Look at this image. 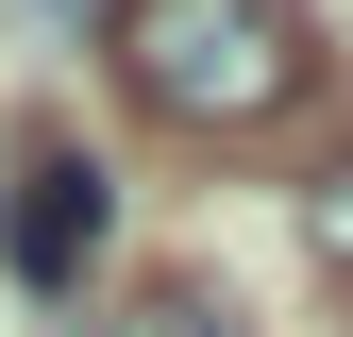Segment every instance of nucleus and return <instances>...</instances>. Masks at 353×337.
<instances>
[{
  "instance_id": "f257e3e1",
  "label": "nucleus",
  "mask_w": 353,
  "mask_h": 337,
  "mask_svg": "<svg viewBox=\"0 0 353 337\" xmlns=\"http://www.w3.org/2000/svg\"><path fill=\"white\" fill-rule=\"evenodd\" d=\"M101 51H118L152 135H202V152H252L320 102V17L303 0H101Z\"/></svg>"
},
{
  "instance_id": "7ed1b4c3",
  "label": "nucleus",
  "mask_w": 353,
  "mask_h": 337,
  "mask_svg": "<svg viewBox=\"0 0 353 337\" xmlns=\"http://www.w3.org/2000/svg\"><path fill=\"white\" fill-rule=\"evenodd\" d=\"M101 337H252V320H236V304H219V287H185V270H152V287H135V304H118V320H101Z\"/></svg>"
},
{
  "instance_id": "20e7f679",
  "label": "nucleus",
  "mask_w": 353,
  "mask_h": 337,
  "mask_svg": "<svg viewBox=\"0 0 353 337\" xmlns=\"http://www.w3.org/2000/svg\"><path fill=\"white\" fill-rule=\"evenodd\" d=\"M303 253H320V270L353 287V168H336V186H303Z\"/></svg>"
},
{
  "instance_id": "f03ea898",
  "label": "nucleus",
  "mask_w": 353,
  "mask_h": 337,
  "mask_svg": "<svg viewBox=\"0 0 353 337\" xmlns=\"http://www.w3.org/2000/svg\"><path fill=\"white\" fill-rule=\"evenodd\" d=\"M101 220H118V186H101L68 135H34V152H17V186H0V270H17V287H84Z\"/></svg>"
}]
</instances>
